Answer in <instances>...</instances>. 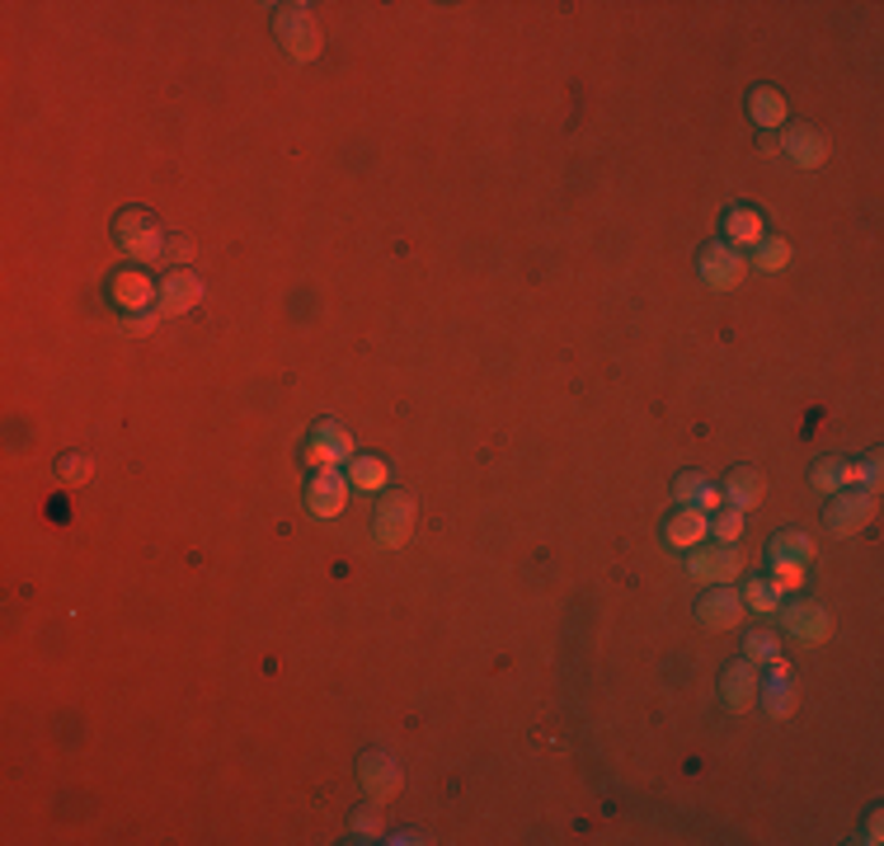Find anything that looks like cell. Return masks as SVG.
Wrapping results in <instances>:
<instances>
[{
	"label": "cell",
	"instance_id": "obj_10",
	"mask_svg": "<svg viewBox=\"0 0 884 846\" xmlns=\"http://www.w3.org/2000/svg\"><path fill=\"white\" fill-rule=\"evenodd\" d=\"M349 476L344 470H315L311 484H306V508L315 518H339L349 508Z\"/></svg>",
	"mask_w": 884,
	"mask_h": 846
},
{
	"label": "cell",
	"instance_id": "obj_24",
	"mask_svg": "<svg viewBox=\"0 0 884 846\" xmlns=\"http://www.w3.org/2000/svg\"><path fill=\"white\" fill-rule=\"evenodd\" d=\"M790 263V244L781 236H762V244H752V273H781Z\"/></svg>",
	"mask_w": 884,
	"mask_h": 846
},
{
	"label": "cell",
	"instance_id": "obj_27",
	"mask_svg": "<svg viewBox=\"0 0 884 846\" xmlns=\"http://www.w3.org/2000/svg\"><path fill=\"white\" fill-rule=\"evenodd\" d=\"M743 658H752V664H777V658H781V639L771 635V630H752L743 639Z\"/></svg>",
	"mask_w": 884,
	"mask_h": 846
},
{
	"label": "cell",
	"instance_id": "obj_26",
	"mask_svg": "<svg viewBox=\"0 0 884 846\" xmlns=\"http://www.w3.org/2000/svg\"><path fill=\"white\" fill-rule=\"evenodd\" d=\"M767 560H790V564H809L814 560V541L804 532H781L777 541L767 545Z\"/></svg>",
	"mask_w": 884,
	"mask_h": 846
},
{
	"label": "cell",
	"instance_id": "obj_32",
	"mask_svg": "<svg viewBox=\"0 0 884 846\" xmlns=\"http://www.w3.org/2000/svg\"><path fill=\"white\" fill-rule=\"evenodd\" d=\"M353 833L357 837H382L386 827H382V818H376L372 808H357V814H353Z\"/></svg>",
	"mask_w": 884,
	"mask_h": 846
},
{
	"label": "cell",
	"instance_id": "obj_18",
	"mask_svg": "<svg viewBox=\"0 0 884 846\" xmlns=\"http://www.w3.org/2000/svg\"><path fill=\"white\" fill-rule=\"evenodd\" d=\"M156 282H150L142 269H127V273H118V278H113V288H108V296L113 301H118V306L132 315V311H146L150 306V301H156Z\"/></svg>",
	"mask_w": 884,
	"mask_h": 846
},
{
	"label": "cell",
	"instance_id": "obj_25",
	"mask_svg": "<svg viewBox=\"0 0 884 846\" xmlns=\"http://www.w3.org/2000/svg\"><path fill=\"white\" fill-rule=\"evenodd\" d=\"M391 480V466L382 457H353L349 461V484L353 489H386Z\"/></svg>",
	"mask_w": 884,
	"mask_h": 846
},
{
	"label": "cell",
	"instance_id": "obj_3",
	"mask_svg": "<svg viewBox=\"0 0 884 846\" xmlns=\"http://www.w3.org/2000/svg\"><path fill=\"white\" fill-rule=\"evenodd\" d=\"M357 781H363L367 800L386 804V800H395V795H401L405 771H401V762H395L386 748H372V752H363V762H357Z\"/></svg>",
	"mask_w": 884,
	"mask_h": 846
},
{
	"label": "cell",
	"instance_id": "obj_15",
	"mask_svg": "<svg viewBox=\"0 0 884 846\" xmlns=\"http://www.w3.org/2000/svg\"><path fill=\"white\" fill-rule=\"evenodd\" d=\"M706 536H710V513H701V508H677L664 526V541L673 551H696V545H706Z\"/></svg>",
	"mask_w": 884,
	"mask_h": 846
},
{
	"label": "cell",
	"instance_id": "obj_21",
	"mask_svg": "<svg viewBox=\"0 0 884 846\" xmlns=\"http://www.w3.org/2000/svg\"><path fill=\"white\" fill-rule=\"evenodd\" d=\"M739 597H743V612L758 620H777V612H781V588L771 578H748Z\"/></svg>",
	"mask_w": 884,
	"mask_h": 846
},
{
	"label": "cell",
	"instance_id": "obj_4",
	"mask_svg": "<svg viewBox=\"0 0 884 846\" xmlns=\"http://www.w3.org/2000/svg\"><path fill=\"white\" fill-rule=\"evenodd\" d=\"M301 461H306L311 470H339L344 461H353V438L334 419H320L306 451H301Z\"/></svg>",
	"mask_w": 884,
	"mask_h": 846
},
{
	"label": "cell",
	"instance_id": "obj_5",
	"mask_svg": "<svg viewBox=\"0 0 884 846\" xmlns=\"http://www.w3.org/2000/svg\"><path fill=\"white\" fill-rule=\"evenodd\" d=\"M696 269H701V282L710 292H729V288H739V282H743L748 263H743L739 250H729L725 240H710L701 250V259H696Z\"/></svg>",
	"mask_w": 884,
	"mask_h": 846
},
{
	"label": "cell",
	"instance_id": "obj_19",
	"mask_svg": "<svg viewBox=\"0 0 884 846\" xmlns=\"http://www.w3.org/2000/svg\"><path fill=\"white\" fill-rule=\"evenodd\" d=\"M720 494L729 499V508H739V513H748V508H758V503H762V494H767V480H762L752 466H739V470H734V476L725 480V489H720Z\"/></svg>",
	"mask_w": 884,
	"mask_h": 846
},
{
	"label": "cell",
	"instance_id": "obj_16",
	"mask_svg": "<svg viewBox=\"0 0 884 846\" xmlns=\"http://www.w3.org/2000/svg\"><path fill=\"white\" fill-rule=\"evenodd\" d=\"M758 701H762V710L771 714V720H790V710H795V682H790V672H786L781 658L771 664V677H762Z\"/></svg>",
	"mask_w": 884,
	"mask_h": 846
},
{
	"label": "cell",
	"instance_id": "obj_17",
	"mask_svg": "<svg viewBox=\"0 0 884 846\" xmlns=\"http://www.w3.org/2000/svg\"><path fill=\"white\" fill-rule=\"evenodd\" d=\"M673 499H677V508H701V513H720V503H725L720 484H710L706 476H696V470L673 480Z\"/></svg>",
	"mask_w": 884,
	"mask_h": 846
},
{
	"label": "cell",
	"instance_id": "obj_33",
	"mask_svg": "<svg viewBox=\"0 0 884 846\" xmlns=\"http://www.w3.org/2000/svg\"><path fill=\"white\" fill-rule=\"evenodd\" d=\"M156 315H160V311H150V315H127L123 325H127V334H146L150 325H156Z\"/></svg>",
	"mask_w": 884,
	"mask_h": 846
},
{
	"label": "cell",
	"instance_id": "obj_20",
	"mask_svg": "<svg viewBox=\"0 0 884 846\" xmlns=\"http://www.w3.org/2000/svg\"><path fill=\"white\" fill-rule=\"evenodd\" d=\"M762 217L758 212H752V207H734V212L725 217V244H729V250H739V244H743V250H752V244H762Z\"/></svg>",
	"mask_w": 884,
	"mask_h": 846
},
{
	"label": "cell",
	"instance_id": "obj_1",
	"mask_svg": "<svg viewBox=\"0 0 884 846\" xmlns=\"http://www.w3.org/2000/svg\"><path fill=\"white\" fill-rule=\"evenodd\" d=\"M875 518V489H861V484H846L842 494H828V508H823V526L833 536H856L865 532Z\"/></svg>",
	"mask_w": 884,
	"mask_h": 846
},
{
	"label": "cell",
	"instance_id": "obj_34",
	"mask_svg": "<svg viewBox=\"0 0 884 846\" xmlns=\"http://www.w3.org/2000/svg\"><path fill=\"white\" fill-rule=\"evenodd\" d=\"M880 823H884V818H880V808H875V814L865 818V842H871V846H880V842H884V837H880Z\"/></svg>",
	"mask_w": 884,
	"mask_h": 846
},
{
	"label": "cell",
	"instance_id": "obj_7",
	"mask_svg": "<svg viewBox=\"0 0 884 846\" xmlns=\"http://www.w3.org/2000/svg\"><path fill=\"white\" fill-rule=\"evenodd\" d=\"M372 532L386 551H401V545L414 536V499L405 494H386L376 503V518H372Z\"/></svg>",
	"mask_w": 884,
	"mask_h": 846
},
{
	"label": "cell",
	"instance_id": "obj_9",
	"mask_svg": "<svg viewBox=\"0 0 884 846\" xmlns=\"http://www.w3.org/2000/svg\"><path fill=\"white\" fill-rule=\"evenodd\" d=\"M781 630L795 635V639H809V645H823L828 635H833V616H828L819 602H781Z\"/></svg>",
	"mask_w": 884,
	"mask_h": 846
},
{
	"label": "cell",
	"instance_id": "obj_22",
	"mask_svg": "<svg viewBox=\"0 0 884 846\" xmlns=\"http://www.w3.org/2000/svg\"><path fill=\"white\" fill-rule=\"evenodd\" d=\"M748 113H752V123H758L762 132H777V127L786 123V100H781V90L758 85V90L748 94Z\"/></svg>",
	"mask_w": 884,
	"mask_h": 846
},
{
	"label": "cell",
	"instance_id": "obj_23",
	"mask_svg": "<svg viewBox=\"0 0 884 846\" xmlns=\"http://www.w3.org/2000/svg\"><path fill=\"white\" fill-rule=\"evenodd\" d=\"M809 484H814L819 494H842V489L852 484V461H838V457L814 461V470H809Z\"/></svg>",
	"mask_w": 884,
	"mask_h": 846
},
{
	"label": "cell",
	"instance_id": "obj_11",
	"mask_svg": "<svg viewBox=\"0 0 884 846\" xmlns=\"http://www.w3.org/2000/svg\"><path fill=\"white\" fill-rule=\"evenodd\" d=\"M758 687H762V672H758L752 658H734V664L725 668V677H720V696H725V706L734 714H743L752 701H758Z\"/></svg>",
	"mask_w": 884,
	"mask_h": 846
},
{
	"label": "cell",
	"instance_id": "obj_28",
	"mask_svg": "<svg viewBox=\"0 0 884 846\" xmlns=\"http://www.w3.org/2000/svg\"><path fill=\"white\" fill-rule=\"evenodd\" d=\"M710 536L720 541V545H734V541H739V536H743V513H739V508H720V513L710 518Z\"/></svg>",
	"mask_w": 884,
	"mask_h": 846
},
{
	"label": "cell",
	"instance_id": "obj_31",
	"mask_svg": "<svg viewBox=\"0 0 884 846\" xmlns=\"http://www.w3.org/2000/svg\"><path fill=\"white\" fill-rule=\"evenodd\" d=\"M56 470H62V480H71V484H81V480H90V457H62V466H56Z\"/></svg>",
	"mask_w": 884,
	"mask_h": 846
},
{
	"label": "cell",
	"instance_id": "obj_30",
	"mask_svg": "<svg viewBox=\"0 0 884 846\" xmlns=\"http://www.w3.org/2000/svg\"><path fill=\"white\" fill-rule=\"evenodd\" d=\"M852 484H861V489H880V451H865V457L852 466Z\"/></svg>",
	"mask_w": 884,
	"mask_h": 846
},
{
	"label": "cell",
	"instance_id": "obj_8",
	"mask_svg": "<svg viewBox=\"0 0 884 846\" xmlns=\"http://www.w3.org/2000/svg\"><path fill=\"white\" fill-rule=\"evenodd\" d=\"M743 597H739V588L734 583H715V588L696 602V620H701L706 630H734V626H743Z\"/></svg>",
	"mask_w": 884,
	"mask_h": 846
},
{
	"label": "cell",
	"instance_id": "obj_29",
	"mask_svg": "<svg viewBox=\"0 0 884 846\" xmlns=\"http://www.w3.org/2000/svg\"><path fill=\"white\" fill-rule=\"evenodd\" d=\"M771 583L781 593H800L804 588V564H790V560H771Z\"/></svg>",
	"mask_w": 884,
	"mask_h": 846
},
{
	"label": "cell",
	"instance_id": "obj_6",
	"mask_svg": "<svg viewBox=\"0 0 884 846\" xmlns=\"http://www.w3.org/2000/svg\"><path fill=\"white\" fill-rule=\"evenodd\" d=\"M687 574L696 583H734L743 574V560L734 545H696V551H687Z\"/></svg>",
	"mask_w": 884,
	"mask_h": 846
},
{
	"label": "cell",
	"instance_id": "obj_2",
	"mask_svg": "<svg viewBox=\"0 0 884 846\" xmlns=\"http://www.w3.org/2000/svg\"><path fill=\"white\" fill-rule=\"evenodd\" d=\"M273 33L278 43L288 48V56H297V62H315L320 56V29L306 6H282L273 14Z\"/></svg>",
	"mask_w": 884,
	"mask_h": 846
},
{
	"label": "cell",
	"instance_id": "obj_14",
	"mask_svg": "<svg viewBox=\"0 0 884 846\" xmlns=\"http://www.w3.org/2000/svg\"><path fill=\"white\" fill-rule=\"evenodd\" d=\"M198 301H202V282L194 273H188V269L165 273L160 292H156V311L160 315H184V311H194Z\"/></svg>",
	"mask_w": 884,
	"mask_h": 846
},
{
	"label": "cell",
	"instance_id": "obj_13",
	"mask_svg": "<svg viewBox=\"0 0 884 846\" xmlns=\"http://www.w3.org/2000/svg\"><path fill=\"white\" fill-rule=\"evenodd\" d=\"M118 240H123V250L132 254V259H142V263H150V259H160L165 254V236L150 226V217H142V212H127L123 221H118Z\"/></svg>",
	"mask_w": 884,
	"mask_h": 846
},
{
	"label": "cell",
	"instance_id": "obj_12",
	"mask_svg": "<svg viewBox=\"0 0 884 846\" xmlns=\"http://www.w3.org/2000/svg\"><path fill=\"white\" fill-rule=\"evenodd\" d=\"M777 150H786V156L795 160L800 169H819V165L828 160V142L819 137L814 127H804V123H790V127H781Z\"/></svg>",
	"mask_w": 884,
	"mask_h": 846
}]
</instances>
